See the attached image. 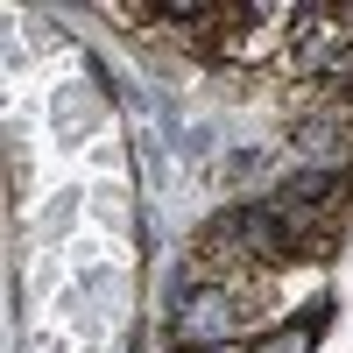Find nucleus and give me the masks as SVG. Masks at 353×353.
<instances>
[{"label":"nucleus","mask_w":353,"mask_h":353,"mask_svg":"<svg viewBox=\"0 0 353 353\" xmlns=\"http://www.w3.org/2000/svg\"><path fill=\"white\" fill-rule=\"evenodd\" d=\"M276 311V283L269 276H241V283H198L184 304L170 311V339L184 353H205V346H226L241 339L248 325Z\"/></svg>","instance_id":"1"}]
</instances>
